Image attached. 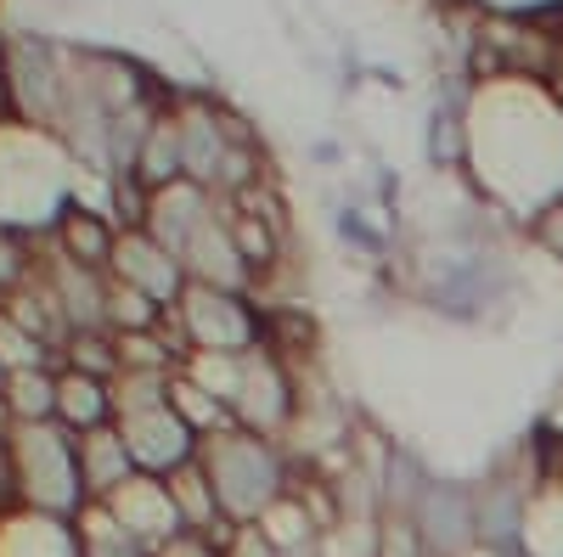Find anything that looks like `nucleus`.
Wrapping results in <instances>:
<instances>
[{
    "label": "nucleus",
    "mask_w": 563,
    "mask_h": 557,
    "mask_svg": "<svg viewBox=\"0 0 563 557\" xmlns=\"http://www.w3.org/2000/svg\"><path fill=\"white\" fill-rule=\"evenodd\" d=\"M198 461L214 484L220 519H231V524H260L288 495V461H282V450L265 434H249V428L209 434L198 445Z\"/></svg>",
    "instance_id": "f257e3e1"
},
{
    "label": "nucleus",
    "mask_w": 563,
    "mask_h": 557,
    "mask_svg": "<svg viewBox=\"0 0 563 557\" xmlns=\"http://www.w3.org/2000/svg\"><path fill=\"white\" fill-rule=\"evenodd\" d=\"M7 445H12L18 506H29V513H52V519H74L85 506L74 434L57 428V423H34V428H7Z\"/></svg>",
    "instance_id": "f03ea898"
},
{
    "label": "nucleus",
    "mask_w": 563,
    "mask_h": 557,
    "mask_svg": "<svg viewBox=\"0 0 563 557\" xmlns=\"http://www.w3.org/2000/svg\"><path fill=\"white\" fill-rule=\"evenodd\" d=\"M169 327L186 344V355H254L265 344V310L249 293H225V288H203L186 282L180 304L169 310Z\"/></svg>",
    "instance_id": "7ed1b4c3"
},
{
    "label": "nucleus",
    "mask_w": 563,
    "mask_h": 557,
    "mask_svg": "<svg viewBox=\"0 0 563 557\" xmlns=\"http://www.w3.org/2000/svg\"><path fill=\"white\" fill-rule=\"evenodd\" d=\"M113 428L124 434L130 456H135V474H153V479H169L175 468L198 456V434L175 416V405H141V411H124L113 416Z\"/></svg>",
    "instance_id": "20e7f679"
},
{
    "label": "nucleus",
    "mask_w": 563,
    "mask_h": 557,
    "mask_svg": "<svg viewBox=\"0 0 563 557\" xmlns=\"http://www.w3.org/2000/svg\"><path fill=\"white\" fill-rule=\"evenodd\" d=\"M108 276L124 282V288H135V293H147L164 310H175L180 293H186V265L164 243H153L147 231H119V248H113Z\"/></svg>",
    "instance_id": "39448f33"
},
{
    "label": "nucleus",
    "mask_w": 563,
    "mask_h": 557,
    "mask_svg": "<svg viewBox=\"0 0 563 557\" xmlns=\"http://www.w3.org/2000/svg\"><path fill=\"white\" fill-rule=\"evenodd\" d=\"M108 513L135 535V541H147V546H175L180 535H186V524H180V513H175V495H169V479H153V474H135L124 490H113L108 501Z\"/></svg>",
    "instance_id": "423d86ee"
},
{
    "label": "nucleus",
    "mask_w": 563,
    "mask_h": 557,
    "mask_svg": "<svg viewBox=\"0 0 563 557\" xmlns=\"http://www.w3.org/2000/svg\"><path fill=\"white\" fill-rule=\"evenodd\" d=\"M113 248H119V225L102 203H85L79 192L57 209L52 220V254L68 259V265H85V270H108L113 265Z\"/></svg>",
    "instance_id": "0eeeda50"
},
{
    "label": "nucleus",
    "mask_w": 563,
    "mask_h": 557,
    "mask_svg": "<svg viewBox=\"0 0 563 557\" xmlns=\"http://www.w3.org/2000/svg\"><path fill=\"white\" fill-rule=\"evenodd\" d=\"M74 456H79V484H85V501H108L113 490H124L135 479V456L124 445V434L108 423V428H90L74 439Z\"/></svg>",
    "instance_id": "6e6552de"
},
{
    "label": "nucleus",
    "mask_w": 563,
    "mask_h": 557,
    "mask_svg": "<svg viewBox=\"0 0 563 557\" xmlns=\"http://www.w3.org/2000/svg\"><path fill=\"white\" fill-rule=\"evenodd\" d=\"M0 557H79L74 519L12 506V513H0Z\"/></svg>",
    "instance_id": "1a4fd4ad"
},
{
    "label": "nucleus",
    "mask_w": 563,
    "mask_h": 557,
    "mask_svg": "<svg viewBox=\"0 0 563 557\" xmlns=\"http://www.w3.org/2000/svg\"><path fill=\"white\" fill-rule=\"evenodd\" d=\"M108 423H113V383L57 366V428H68L79 439V434L108 428Z\"/></svg>",
    "instance_id": "9d476101"
},
{
    "label": "nucleus",
    "mask_w": 563,
    "mask_h": 557,
    "mask_svg": "<svg viewBox=\"0 0 563 557\" xmlns=\"http://www.w3.org/2000/svg\"><path fill=\"white\" fill-rule=\"evenodd\" d=\"M130 180H141L147 192H164V186L186 180V158H180V124H175V102L147 124V135H141V153L130 164Z\"/></svg>",
    "instance_id": "9b49d317"
},
{
    "label": "nucleus",
    "mask_w": 563,
    "mask_h": 557,
    "mask_svg": "<svg viewBox=\"0 0 563 557\" xmlns=\"http://www.w3.org/2000/svg\"><path fill=\"white\" fill-rule=\"evenodd\" d=\"M0 416H7V428L57 423V366L12 371L7 389H0Z\"/></svg>",
    "instance_id": "f8f14e48"
},
{
    "label": "nucleus",
    "mask_w": 563,
    "mask_h": 557,
    "mask_svg": "<svg viewBox=\"0 0 563 557\" xmlns=\"http://www.w3.org/2000/svg\"><path fill=\"white\" fill-rule=\"evenodd\" d=\"M74 546H79V557H164L158 546L135 541L102 501H85L74 513Z\"/></svg>",
    "instance_id": "ddd939ff"
},
{
    "label": "nucleus",
    "mask_w": 563,
    "mask_h": 557,
    "mask_svg": "<svg viewBox=\"0 0 563 557\" xmlns=\"http://www.w3.org/2000/svg\"><path fill=\"white\" fill-rule=\"evenodd\" d=\"M169 495H175V513H180L186 535L209 541V535H214L220 524H231V519H220L214 484H209V474H203V461H198V456L186 461V468H175V474H169Z\"/></svg>",
    "instance_id": "4468645a"
},
{
    "label": "nucleus",
    "mask_w": 563,
    "mask_h": 557,
    "mask_svg": "<svg viewBox=\"0 0 563 557\" xmlns=\"http://www.w3.org/2000/svg\"><path fill=\"white\" fill-rule=\"evenodd\" d=\"M57 366L85 371V378H102V383H113V378H119V338H113L108 327L68 333V338H63V349H57Z\"/></svg>",
    "instance_id": "2eb2a0df"
},
{
    "label": "nucleus",
    "mask_w": 563,
    "mask_h": 557,
    "mask_svg": "<svg viewBox=\"0 0 563 557\" xmlns=\"http://www.w3.org/2000/svg\"><path fill=\"white\" fill-rule=\"evenodd\" d=\"M34 366H57V349L52 344H40L29 327H18V321L0 310V371H34Z\"/></svg>",
    "instance_id": "dca6fc26"
},
{
    "label": "nucleus",
    "mask_w": 563,
    "mask_h": 557,
    "mask_svg": "<svg viewBox=\"0 0 563 557\" xmlns=\"http://www.w3.org/2000/svg\"><path fill=\"white\" fill-rule=\"evenodd\" d=\"M34 276H40V259H34L29 237H23V231L0 225V304H7L12 293H23Z\"/></svg>",
    "instance_id": "f3484780"
},
{
    "label": "nucleus",
    "mask_w": 563,
    "mask_h": 557,
    "mask_svg": "<svg viewBox=\"0 0 563 557\" xmlns=\"http://www.w3.org/2000/svg\"><path fill=\"white\" fill-rule=\"evenodd\" d=\"M429 158L440 169H456L467 158V130H462V113H434L429 124Z\"/></svg>",
    "instance_id": "a211bd4d"
},
{
    "label": "nucleus",
    "mask_w": 563,
    "mask_h": 557,
    "mask_svg": "<svg viewBox=\"0 0 563 557\" xmlns=\"http://www.w3.org/2000/svg\"><path fill=\"white\" fill-rule=\"evenodd\" d=\"M220 557H282V552H276V546H271V541H265L254 524H243L238 535H231V546H225Z\"/></svg>",
    "instance_id": "6ab92c4d"
},
{
    "label": "nucleus",
    "mask_w": 563,
    "mask_h": 557,
    "mask_svg": "<svg viewBox=\"0 0 563 557\" xmlns=\"http://www.w3.org/2000/svg\"><path fill=\"white\" fill-rule=\"evenodd\" d=\"M536 237H541L552 254H563V203H558V209H547V220L536 225Z\"/></svg>",
    "instance_id": "aec40b11"
}]
</instances>
